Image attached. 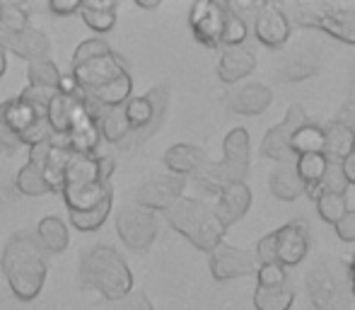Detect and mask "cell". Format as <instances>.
Segmentation results:
<instances>
[{"mask_svg":"<svg viewBox=\"0 0 355 310\" xmlns=\"http://www.w3.org/2000/svg\"><path fill=\"white\" fill-rule=\"evenodd\" d=\"M259 262V267L261 264H278V257H276V235L268 233L263 235L261 240L257 243V257H254Z\"/></svg>","mask_w":355,"mask_h":310,"instance_id":"ab89813d","label":"cell"},{"mask_svg":"<svg viewBox=\"0 0 355 310\" xmlns=\"http://www.w3.org/2000/svg\"><path fill=\"white\" fill-rule=\"evenodd\" d=\"M329 163L324 155L314 153V155H300L295 158V172H297L300 182H302V189L309 199L317 202L319 197V184H322V177L327 172Z\"/></svg>","mask_w":355,"mask_h":310,"instance_id":"cb8c5ba5","label":"cell"},{"mask_svg":"<svg viewBox=\"0 0 355 310\" xmlns=\"http://www.w3.org/2000/svg\"><path fill=\"white\" fill-rule=\"evenodd\" d=\"M17 148H19V141L5 129V124L0 122V153H15Z\"/></svg>","mask_w":355,"mask_h":310,"instance_id":"f6af8a7d","label":"cell"},{"mask_svg":"<svg viewBox=\"0 0 355 310\" xmlns=\"http://www.w3.org/2000/svg\"><path fill=\"white\" fill-rule=\"evenodd\" d=\"M348 279H351V291L355 293V257H353L351 267H348Z\"/></svg>","mask_w":355,"mask_h":310,"instance_id":"681fc988","label":"cell"},{"mask_svg":"<svg viewBox=\"0 0 355 310\" xmlns=\"http://www.w3.org/2000/svg\"><path fill=\"white\" fill-rule=\"evenodd\" d=\"M322 151H324V129L319 124L307 122L290 136V153L295 158H300V155H314V153L322 155Z\"/></svg>","mask_w":355,"mask_h":310,"instance_id":"83f0119b","label":"cell"},{"mask_svg":"<svg viewBox=\"0 0 355 310\" xmlns=\"http://www.w3.org/2000/svg\"><path fill=\"white\" fill-rule=\"evenodd\" d=\"M27 78H29V85H34V88L58 90L63 76H61V71H58V66L51 61V58H39V61L29 63Z\"/></svg>","mask_w":355,"mask_h":310,"instance_id":"1f68e13d","label":"cell"},{"mask_svg":"<svg viewBox=\"0 0 355 310\" xmlns=\"http://www.w3.org/2000/svg\"><path fill=\"white\" fill-rule=\"evenodd\" d=\"M0 47L5 51H12L15 56L27 58L29 63L39 61V58H49L51 51V42L42 29L27 27L22 32H0Z\"/></svg>","mask_w":355,"mask_h":310,"instance_id":"9a60e30c","label":"cell"},{"mask_svg":"<svg viewBox=\"0 0 355 310\" xmlns=\"http://www.w3.org/2000/svg\"><path fill=\"white\" fill-rule=\"evenodd\" d=\"M116 233L128 250L145 252L157 238V216L141 206H123L116 213Z\"/></svg>","mask_w":355,"mask_h":310,"instance_id":"52a82bcc","label":"cell"},{"mask_svg":"<svg viewBox=\"0 0 355 310\" xmlns=\"http://www.w3.org/2000/svg\"><path fill=\"white\" fill-rule=\"evenodd\" d=\"M353 13H355V5H353Z\"/></svg>","mask_w":355,"mask_h":310,"instance_id":"816d5d0a","label":"cell"},{"mask_svg":"<svg viewBox=\"0 0 355 310\" xmlns=\"http://www.w3.org/2000/svg\"><path fill=\"white\" fill-rule=\"evenodd\" d=\"M116 10L119 3H114V0H83L78 13L83 15L85 24L89 29L104 34L112 32L114 24H116Z\"/></svg>","mask_w":355,"mask_h":310,"instance_id":"603a6c76","label":"cell"},{"mask_svg":"<svg viewBox=\"0 0 355 310\" xmlns=\"http://www.w3.org/2000/svg\"><path fill=\"white\" fill-rule=\"evenodd\" d=\"M0 122L5 124L10 133L22 143H27L29 148L44 143L49 138H53V131L46 122V112L32 107L29 102H24L22 97H12L8 102L0 104Z\"/></svg>","mask_w":355,"mask_h":310,"instance_id":"8992f818","label":"cell"},{"mask_svg":"<svg viewBox=\"0 0 355 310\" xmlns=\"http://www.w3.org/2000/svg\"><path fill=\"white\" fill-rule=\"evenodd\" d=\"M249 153H252V138L247 129H232L223 141V160L237 165H249Z\"/></svg>","mask_w":355,"mask_h":310,"instance_id":"4dcf8cb0","label":"cell"},{"mask_svg":"<svg viewBox=\"0 0 355 310\" xmlns=\"http://www.w3.org/2000/svg\"><path fill=\"white\" fill-rule=\"evenodd\" d=\"M268 187H271L273 197L281 199V202H295V199L304 194L302 182H300L297 172H295V163H278L271 172Z\"/></svg>","mask_w":355,"mask_h":310,"instance_id":"484cf974","label":"cell"},{"mask_svg":"<svg viewBox=\"0 0 355 310\" xmlns=\"http://www.w3.org/2000/svg\"><path fill=\"white\" fill-rule=\"evenodd\" d=\"M136 5L145 10H153V8H159V0H136Z\"/></svg>","mask_w":355,"mask_h":310,"instance_id":"c3c4849f","label":"cell"},{"mask_svg":"<svg viewBox=\"0 0 355 310\" xmlns=\"http://www.w3.org/2000/svg\"><path fill=\"white\" fill-rule=\"evenodd\" d=\"M336 122H341L343 127H348L355 133V99L343 104L341 112H338V117H336Z\"/></svg>","mask_w":355,"mask_h":310,"instance_id":"bcb514c9","label":"cell"},{"mask_svg":"<svg viewBox=\"0 0 355 310\" xmlns=\"http://www.w3.org/2000/svg\"><path fill=\"white\" fill-rule=\"evenodd\" d=\"M341 170H343V174H346L348 184H355V151L341 163Z\"/></svg>","mask_w":355,"mask_h":310,"instance_id":"7dc6e473","label":"cell"},{"mask_svg":"<svg viewBox=\"0 0 355 310\" xmlns=\"http://www.w3.org/2000/svg\"><path fill=\"white\" fill-rule=\"evenodd\" d=\"M112 204H114V194H107V197H104L97 206L87 209V211L71 213V223L83 233L97 231L99 226H104V221H107L109 213H112Z\"/></svg>","mask_w":355,"mask_h":310,"instance_id":"f546056e","label":"cell"},{"mask_svg":"<svg viewBox=\"0 0 355 310\" xmlns=\"http://www.w3.org/2000/svg\"><path fill=\"white\" fill-rule=\"evenodd\" d=\"M334 228H336L338 240H343V243H355V211L348 209L346 216H343Z\"/></svg>","mask_w":355,"mask_h":310,"instance_id":"7bdbcfd3","label":"cell"},{"mask_svg":"<svg viewBox=\"0 0 355 310\" xmlns=\"http://www.w3.org/2000/svg\"><path fill=\"white\" fill-rule=\"evenodd\" d=\"M348 211V202L341 194H319L317 197V213L322 221L336 226Z\"/></svg>","mask_w":355,"mask_h":310,"instance_id":"d6a6232c","label":"cell"},{"mask_svg":"<svg viewBox=\"0 0 355 310\" xmlns=\"http://www.w3.org/2000/svg\"><path fill=\"white\" fill-rule=\"evenodd\" d=\"M254 34L263 47L281 49L290 39V19L285 15L283 5L261 3V8L254 15Z\"/></svg>","mask_w":355,"mask_h":310,"instance_id":"5bb4252c","label":"cell"},{"mask_svg":"<svg viewBox=\"0 0 355 310\" xmlns=\"http://www.w3.org/2000/svg\"><path fill=\"white\" fill-rule=\"evenodd\" d=\"M317 71V66H304V58L300 61V56H295L285 68H281V80H304Z\"/></svg>","mask_w":355,"mask_h":310,"instance_id":"b9f144b4","label":"cell"},{"mask_svg":"<svg viewBox=\"0 0 355 310\" xmlns=\"http://www.w3.org/2000/svg\"><path fill=\"white\" fill-rule=\"evenodd\" d=\"M276 235V257L285 269L300 264L309 252V223L304 218L285 223L283 228L273 231Z\"/></svg>","mask_w":355,"mask_h":310,"instance_id":"4fadbf2b","label":"cell"},{"mask_svg":"<svg viewBox=\"0 0 355 310\" xmlns=\"http://www.w3.org/2000/svg\"><path fill=\"white\" fill-rule=\"evenodd\" d=\"M225 17H227V3H218V0L193 3L189 10V24L196 42L208 49H218L223 39Z\"/></svg>","mask_w":355,"mask_h":310,"instance_id":"9c48e42d","label":"cell"},{"mask_svg":"<svg viewBox=\"0 0 355 310\" xmlns=\"http://www.w3.org/2000/svg\"><path fill=\"white\" fill-rule=\"evenodd\" d=\"M348 187H351V184H348L341 165L329 163L327 172H324V177H322V184H319V194H341V197H346Z\"/></svg>","mask_w":355,"mask_h":310,"instance_id":"d590c367","label":"cell"},{"mask_svg":"<svg viewBox=\"0 0 355 310\" xmlns=\"http://www.w3.org/2000/svg\"><path fill=\"white\" fill-rule=\"evenodd\" d=\"M29 15L22 3H0V32H22L29 27Z\"/></svg>","mask_w":355,"mask_h":310,"instance_id":"836d02e7","label":"cell"},{"mask_svg":"<svg viewBox=\"0 0 355 310\" xmlns=\"http://www.w3.org/2000/svg\"><path fill=\"white\" fill-rule=\"evenodd\" d=\"M109 51H112V47H109L104 39H87V42H83L75 49L73 66H78V63H83V61H89V58L104 56V54H109Z\"/></svg>","mask_w":355,"mask_h":310,"instance_id":"8d00e7d4","label":"cell"},{"mask_svg":"<svg viewBox=\"0 0 355 310\" xmlns=\"http://www.w3.org/2000/svg\"><path fill=\"white\" fill-rule=\"evenodd\" d=\"M169 226L182 233L189 243L201 252H213L225 238L227 228L215 218L213 209L206 206L201 199L182 197L164 211Z\"/></svg>","mask_w":355,"mask_h":310,"instance_id":"3957f363","label":"cell"},{"mask_svg":"<svg viewBox=\"0 0 355 310\" xmlns=\"http://www.w3.org/2000/svg\"><path fill=\"white\" fill-rule=\"evenodd\" d=\"M254 274H257L259 286H263V288L288 284V272H285L283 264H261Z\"/></svg>","mask_w":355,"mask_h":310,"instance_id":"74e56055","label":"cell"},{"mask_svg":"<svg viewBox=\"0 0 355 310\" xmlns=\"http://www.w3.org/2000/svg\"><path fill=\"white\" fill-rule=\"evenodd\" d=\"M227 109L234 114H244V117H259L263 114L273 102V92L271 88L261 83H247L242 88L232 90L227 95Z\"/></svg>","mask_w":355,"mask_h":310,"instance_id":"ac0fdd59","label":"cell"},{"mask_svg":"<svg viewBox=\"0 0 355 310\" xmlns=\"http://www.w3.org/2000/svg\"><path fill=\"white\" fill-rule=\"evenodd\" d=\"M302 124H307V112L302 109V104H290L283 122L276 124L273 129H268L266 136H263V141H261L263 158L278 160V163H293L295 155L290 153V136H293Z\"/></svg>","mask_w":355,"mask_h":310,"instance_id":"30bf717a","label":"cell"},{"mask_svg":"<svg viewBox=\"0 0 355 310\" xmlns=\"http://www.w3.org/2000/svg\"><path fill=\"white\" fill-rule=\"evenodd\" d=\"M249 37V27L237 17L234 13H230L227 8V17H225V29H223V39H220V47L227 49V47H242L247 44Z\"/></svg>","mask_w":355,"mask_h":310,"instance_id":"e575fe53","label":"cell"},{"mask_svg":"<svg viewBox=\"0 0 355 310\" xmlns=\"http://www.w3.org/2000/svg\"><path fill=\"white\" fill-rule=\"evenodd\" d=\"M295 303V291L288 284L281 286H257L254 291V308L257 310H290Z\"/></svg>","mask_w":355,"mask_h":310,"instance_id":"f1b7e54d","label":"cell"},{"mask_svg":"<svg viewBox=\"0 0 355 310\" xmlns=\"http://www.w3.org/2000/svg\"><path fill=\"white\" fill-rule=\"evenodd\" d=\"M0 267L19 301H34L46 282V252L37 233L19 231L8 238L0 254Z\"/></svg>","mask_w":355,"mask_h":310,"instance_id":"6da1fadb","label":"cell"},{"mask_svg":"<svg viewBox=\"0 0 355 310\" xmlns=\"http://www.w3.org/2000/svg\"><path fill=\"white\" fill-rule=\"evenodd\" d=\"M247 172H249V165L227 163V160L211 163V160H208L196 172V182H198V187H203L206 192L218 197L223 189L232 187V184H242L244 179H247Z\"/></svg>","mask_w":355,"mask_h":310,"instance_id":"2e32d148","label":"cell"},{"mask_svg":"<svg viewBox=\"0 0 355 310\" xmlns=\"http://www.w3.org/2000/svg\"><path fill=\"white\" fill-rule=\"evenodd\" d=\"M164 165L172 174H179V177H187V174H196L203 165L208 163L206 153L196 146H189V143H177V146L167 148L164 153Z\"/></svg>","mask_w":355,"mask_h":310,"instance_id":"7402d4cb","label":"cell"},{"mask_svg":"<svg viewBox=\"0 0 355 310\" xmlns=\"http://www.w3.org/2000/svg\"><path fill=\"white\" fill-rule=\"evenodd\" d=\"M94 119H97L99 133H102L104 141L121 146V143L131 136V124H128L126 114H123V107L97 109V112H94Z\"/></svg>","mask_w":355,"mask_h":310,"instance_id":"d4e9b609","label":"cell"},{"mask_svg":"<svg viewBox=\"0 0 355 310\" xmlns=\"http://www.w3.org/2000/svg\"><path fill=\"white\" fill-rule=\"evenodd\" d=\"M112 310H155V308L143 291H131L128 296H123L121 301L114 303Z\"/></svg>","mask_w":355,"mask_h":310,"instance_id":"60d3db41","label":"cell"},{"mask_svg":"<svg viewBox=\"0 0 355 310\" xmlns=\"http://www.w3.org/2000/svg\"><path fill=\"white\" fill-rule=\"evenodd\" d=\"M37 240L39 245L44 247V252H51V254H58V252H66L68 247V228L66 223L61 221L58 216H46L39 221L37 226Z\"/></svg>","mask_w":355,"mask_h":310,"instance_id":"4316f807","label":"cell"},{"mask_svg":"<svg viewBox=\"0 0 355 310\" xmlns=\"http://www.w3.org/2000/svg\"><path fill=\"white\" fill-rule=\"evenodd\" d=\"M58 90H49V88H34V85H27V88L22 90V95L19 97L24 99V102H29L32 107L42 109V112H46V107L51 104V99L56 97Z\"/></svg>","mask_w":355,"mask_h":310,"instance_id":"f35d334b","label":"cell"},{"mask_svg":"<svg viewBox=\"0 0 355 310\" xmlns=\"http://www.w3.org/2000/svg\"><path fill=\"white\" fill-rule=\"evenodd\" d=\"M249 206H252V189L247 187V182H242V184H232V187L223 189L218 194L213 213L225 228H230L247 216Z\"/></svg>","mask_w":355,"mask_h":310,"instance_id":"e0dca14e","label":"cell"},{"mask_svg":"<svg viewBox=\"0 0 355 310\" xmlns=\"http://www.w3.org/2000/svg\"><path fill=\"white\" fill-rule=\"evenodd\" d=\"M184 187H187V179L179 177V174H162V177H155L143 182L136 189V206L148 209V211H167L174 202L184 197Z\"/></svg>","mask_w":355,"mask_h":310,"instance_id":"8fae6325","label":"cell"},{"mask_svg":"<svg viewBox=\"0 0 355 310\" xmlns=\"http://www.w3.org/2000/svg\"><path fill=\"white\" fill-rule=\"evenodd\" d=\"M128 68L123 63V58L119 56L116 51H109L104 56H97V58H89V61H83L78 66H73V73L71 78L75 80L78 90L83 95L92 92V90H99L104 85L114 83L121 76H126Z\"/></svg>","mask_w":355,"mask_h":310,"instance_id":"ba28073f","label":"cell"},{"mask_svg":"<svg viewBox=\"0 0 355 310\" xmlns=\"http://www.w3.org/2000/svg\"><path fill=\"white\" fill-rule=\"evenodd\" d=\"M211 274L215 282H232L239 277H249L257 272V259L254 254L244 252V250L234 247V245L220 243L211 252Z\"/></svg>","mask_w":355,"mask_h":310,"instance_id":"7c38bea8","label":"cell"},{"mask_svg":"<svg viewBox=\"0 0 355 310\" xmlns=\"http://www.w3.org/2000/svg\"><path fill=\"white\" fill-rule=\"evenodd\" d=\"M5 68H8V58H5V49L0 47V78H3Z\"/></svg>","mask_w":355,"mask_h":310,"instance_id":"f907efd6","label":"cell"},{"mask_svg":"<svg viewBox=\"0 0 355 310\" xmlns=\"http://www.w3.org/2000/svg\"><path fill=\"white\" fill-rule=\"evenodd\" d=\"M167 102H169V88L164 83L155 85L143 97L128 99L123 104V114H126L128 124H131V136L121 143V148H133L136 143L145 141L159 127L164 112H167Z\"/></svg>","mask_w":355,"mask_h":310,"instance_id":"5b68a950","label":"cell"},{"mask_svg":"<svg viewBox=\"0 0 355 310\" xmlns=\"http://www.w3.org/2000/svg\"><path fill=\"white\" fill-rule=\"evenodd\" d=\"M49 141H51V138H49ZM49 141L37 143V146L29 148V163L24 165V168H19L17 179H15L17 189L22 194H27V197H42V194H51V192H49V187H46V182H44V177H42V158H44V151H46Z\"/></svg>","mask_w":355,"mask_h":310,"instance_id":"ffe728a7","label":"cell"},{"mask_svg":"<svg viewBox=\"0 0 355 310\" xmlns=\"http://www.w3.org/2000/svg\"><path fill=\"white\" fill-rule=\"evenodd\" d=\"M78 277L85 288L97 291L109 303L121 301L133 291L131 269L112 245H94V247L85 250Z\"/></svg>","mask_w":355,"mask_h":310,"instance_id":"7a4b0ae2","label":"cell"},{"mask_svg":"<svg viewBox=\"0 0 355 310\" xmlns=\"http://www.w3.org/2000/svg\"><path fill=\"white\" fill-rule=\"evenodd\" d=\"M254 68H257V51L252 47H247V44H242V47H227L220 54L218 78L223 83L232 85L237 80L247 78Z\"/></svg>","mask_w":355,"mask_h":310,"instance_id":"d6986e66","label":"cell"},{"mask_svg":"<svg viewBox=\"0 0 355 310\" xmlns=\"http://www.w3.org/2000/svg\"><path fill=\"white\" fill-rule=\"evenodd\" d=\"M49 10H51L53 15H61V17L75 15L80 10V0H51V3H49Z\"/></svg>","mask_w":355,"mask_h":310,"instance_id":"ee69618b","label":"cell"},{"mask_svg":"<svg viewBox=\"0 0 355 310\" xmlns=\"http://www.w3.org/2000/svg\"><path fill=\"white\" fill-rule=\"evenodd\" d=\"M324 151L322 155L327 158V163L341 165L355 151V133L348 127H343L341 122H329L324 124Z\"/></svg>","mask_w":355,"mask_h":310,"instance_id":"44dd1931","label":"cell"},{"mask_svg":"<svg viewBox=\"0 0 355 310\" xmlns=\"http://www.w3.org/2000/svg\"><path fill=\"white\" fill-rule=\"evenodd\" d=\"M300 27L322 29L338 42L355 44V13L334 3H297L293 8Z\"/></svg>","mask_w":355,"mask_h":310,"instance_id":"277c9868","label":"cell"}]
</instances>
